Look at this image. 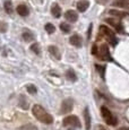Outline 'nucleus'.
<instances>
[{
	"label": "nucleus",
	"instance_id": "f257e3e1",
	"mask_svg": "<svg viewBox=\"0 0 129 130\" xmlns=\"http://www.w3.org/2000/svg\"><path fill=\"white\" fill-rule=\"evenodd\" d=\"M32 113H33V116L35 117L39 121L43 122V123H45V124L53 123V118H52V116L46 112V110L44 109V107H42L41 105H39V104H35V105L33 106Z\"/></svg>",
	"mask_w": 129,
	"mask_h": 130
},
{
	"label": "nucleus",
	"instance_id": "f03ea898",
	"mask_svg": "<svg viewBox=\"0 0 129 130\" xmlns=\"http://www.w3.org/2000/svg\"><path fill=\"white\" fill-rule=\"evenodd\" d=\"M101 114H102L104 121H105L108 124H110V126H116L117 122H118L117 118L113 116L112 112H111L106 106H102V107H101Z\"/></svg>",
	"mask_w": 129,
	"mask_h": 130
},
{
	"label": "nucleus",
	"instance_id": "7ed1b4c3",
	"mask_svg": "<svg viewBox=\"0 0 129 130\" xmlns=\"http://www.w3.org/2000/svg\"><path fill=\"white\" fill-rule=\"evenodd\" d=\"M100 32L103 34V35H105V36H108V37H109V40H110L111 44H112L113 46H116V45H117V43H118V40L116 39V34H115V32H112L110 28H109V27L104 26V25L100 26Z\"/></svg>",
	"mask_w": 129,
	"mask_h": 130
},
{
	"label": "nucleus",
	"instance_id": "20e7f679",
	"mask_svg": "<svg viewBox=\"0 0 129 130\" xmlns=\"http://www.w3.org/2000/svg\"><path fill=\"white\" fill-rule=\"evenodd\" d=\"M63 126H71V127H77L79 128L80 127V122H79V119L76 116H68L63 119Z\"/></svg>",
	"mask_w": 129,
	"mask_h": 130
},
{
	"label": "nucleus",
	"instance_id": "39448f33",
	"mask_svg": "<svg viewBox=\"0 0 129 130\" xmlns=\"http://www.w3.org/2000/svg\"><path fill=\"white\" fill-rule=\"evenodd\" d=\"M73 107H74V101L71 99H67V100H64L62 103H61L60 112L62 114H67V113H69V112H71Z\"/></svg>",
	"mask_w": 129,
	"mask_h": 130
},
{
	"label": "nucleus",
	"instance_id": "423d86ee",
	"mask_svg": "<svg viewBox=\"0 0 129 130\" xmlns=\"http://www.w3.org/2000/svg\"><path fill=\"white\" fill-rule=\"evenodd\" d=\"M99 57L102 60H108L111 61V56H110V51H109V47L106 44H102L100 47V51H99Z\"/></svg>",
	"mask_w": 129,
	"mask_h": 130
},
{
	"label": "nucleus",
	"instance_id": "0eeeda50",
	"mask_svg": "<svg viewBox=\"0 0 129 130\" xmlns=\"http://www.w3.org/2000/svg\"><path fill=\"white\" fill-rule=\"evenodd\" d=\"M64 18H66L67 21L71 22V23H75L78 19V15L75 10H67L66 14H64Z\"/></svg>",
	"mask_w": 129,
	"mask_h": 130
},
{
	"label": "nucleus",
	"instance_id": "6e6552de",
	"mask_svg": "<svg viewBox=\"0 0 129 130\" xmlns=\"http://www.w3.org/2000/svg\"><path fill=\"white\" fill-rule=\"evenodd\" d=\"M16 11L18 12V15H21L22 17H26V16H28V14H29V9L26 5H18L16 8Z\"/></svg>",
	"mask_w": 129,
	"mask_h": 130
},
{
	"label": "nucleus",
	"instance_id": "1a4fd4ad",
	"mask_svg": "<svg viewBox=\"0 0 129 130\" xmlns=\"http://www.w3.org/2000/svg\"><path fill=\"white\" fill-rule=\"evenodd\" d=\"M105 22L108 24H110V25H112L113 27H116V29L118 32H120V33H122L123 32V28H122V25H121L119 22H117L115 18H106L105 19Z\"/></svg>",
	"mask_w": 129,
	"mask_h": 130
},
{
	"label": "nucleus",
	"instance_id": "9d476101",
	"mask_svg": "<svg viewBox=\"0 0 129 130\" xmlns=\"http://www.w3.org/2000/svg\"><path fill=\"white\" fill-rule=\"evenodd\" d=\"M69 42H70L71 45H74L76 47H80L82 46V37L79 35H77V34H74L73 36H70Z\"/></svg>",
	"mask_w": 129,
	"mask_h": 130
},
{
	"label": "nucleus",
	"instance_id": "9b49d317",
	"mask_svg": "<svg viewBox=\"0 0 129 130\" xmlns=\"http://www.w3.org/2000/svg\"><path fill=\"white\" fill-rule=\"evenodd\" d=\"M84 120H85V128H86V130H90L91 129V116H90L88 107H85V110H84Z\"/></svg>",
	"mask_w": 129,
	"mask_h": 130
},
{
	"label": "nucleus",
	"instance_id": "f8f14e48",
	"mask_svg": "<svg viewBox=\"0 0 129 130\" xmlns=\"http://www.w3.org/2000/svg\"><path fill=\"white\" fill-rule=\"evenodd\" d=\"M48 50H49V52L52 54V56L54 57L57 60H60L61 59V54H60V51H59V49L57 46H54V45H50L48 47Z\"/></svg>",
	"mask_w": 129,
	"mask_h": 130
},
{
	"label": "nucleus",
	"instance_id": "ddd939ff",
	"mask_svg": "<svg viewBox=\"0 0 129 130\" xmlns=\"http://www.w3.org/2000/svg\"><path fill=\"white\" fill-rule=\"evenodd\" d=\"M88 7H90V2H88L87 0H80L77 4V9H78V11H80V12L86 11V9H87Z\"/></svg>",
	"mask_w": 129,
	"mask_h": 130
},
{
	"label": "nucleus",
	"instance_id": "4468645a",
	"mask_svg": "<svg viewBox=\"0 0 129 130\" xmlns=\"http://www.w3.org/2000/svg\"><path fill=\"white\" fill-rule=\"evenodd\" d=\"M51 14L53 15V17L56 18H59L61 16V8L58 4H53L51 7Z\"/></svg>",
	"mask_w": 129,
	"mask_h": 130
},
{
	"label": "nucleus",
	"instance_id": "2eb2a0df",
	"mask_svg": "<svg viewBox=\"0 0 129 130\" xmlns=\"http://www.w3.org/2000/svg\"><path fill=\"white\" fill-rule=\"evenodd\" d=\"M22 36H23V40L25 42H31V41H33V40L35 39L34 34L32 33L31 31H28V29H25V31L23 32V34H22Z\"/></svg>",
	"mask_w": 129,
	"mask_h": 130
},
{
	"label": "nucleus",
	"instance_id": "dca6fc26",
	"mask_svg": "<svg viewBox=\"0 0 129 130\" xmlns=\"http://www.w3.org/2000/svg\"><path fill=\"white\" fill-rule=\"evenodd\" d=\"M113 6L121 7V8H128L129 1L128 0H115V1H113Z\"/></svg>",
	"mask_w": 129,
	"mask_h": 130
},
{
	"label": "nucleus",
	"instance_id": "f3484780",
	"mask_svg": "<svg viewBox=\"0 0 129 130\" xmlns=\"http://www.w3.org/2000/svg\"><path fill=\"white\" fill-rule=\"evenodd\" d=\"M109 14L110 15H113L116 17H120V18H123V17H127L128 16V12H123V11H119V10H115V9H111L109 10Z\"/></svg>",
	"mask_w": 129,
	"mask_h": 130
},
{
	"label": "nucleus",
	"instance_id": "a211bd4d",
	"mask_svg": "<svg viewBox=\"0 0 129 130\" xmlns=\"http://www.w3.org/2000/svg\"><path fill=\"white\" fill-rule=\"evenodd\" d=\"M66 77H67V79H69V80H71V82L77 80V76H76L75 71H74L73 69H68V70L66 71Z\"/></svg>",
	"mask_w": 129,
	"mask_h": 130
},
{
	"label": "nucleus",
	"instance_id": "6ab92c4d",
	"mask_svg": "<svg viewBox=\"0 0 129 130\" xmlns=\"http://www.w3.org/2000/svg\"><path fill=\"white\" fill-rule=\"evenodd\" d=\"M4 7H5V10L7 11V14H9V15L13 14V2H11V1L7 0V1L5 2Z\"/></svg>",
	"mask_w": 129,
	"mask_h": 130
},
{
	"label": "nucleus",
	"instance_id": "aec40b11",
	"mask_svg": "<svg viewBox=\"0 0 129 130\" xmlns=\"http://www.w3.org/2000/svg\"><path fill=\"white\" fill-rule=\"evenodd\" d=\"M44 29H45V31L48 32L49 34H53L54 31H56V27H54L53 24L48 23V24H45V26H44Z\"/></svg>",
	"mask_w": 129,
	"mask_h": 130
},
{
	"label": "nucleus",
	"instance_id": "412c9836",
	"mask_svg": "<svg viewBox=\"0 0 129 130\" xmlns=\"http://www.w3.org/2000/svg\"><path fill=\"white\" fill-rule=\"evenodd\" d=\"M31 51H33L35 54H40L41 53V47H40V44L39 43H33L31 45Z\"/></svg>",
	"mask_w": 129,
	"mask_h": 130
},
{
	"label": "nucleus",
	"instance_id": "4be33fe9",
	"mask_svg": "<svg viewBox=\"0 0 129 130\" xmlns=\"http://www.w3.org/2000/svg\"><path fill=\"white\" fill-rule=\"evenodd\" d=\"M19 106L23 107L24 110L28 109V104H27V101L25 100V96H24V95H22L21 100H19Z\"/></svg>",
	"mask_w": 129,
	"mask_h": 130
},
{
	"label": "nucleus",
	"instance_id": "5701e85b",
	"mask_svg": "<svg viewBox=\"0 0 129 130\" xmlns=\"http://www.w3.org/2000/svg\"><path fill=\"white\" fill-rule=\"evenodd\" d=\"M19 130H39L36 128L34 124H31V123H27V124H24V126H22Z\"/></svg>",
	"mask_w": 129,
	"mask_h": 130
},
{
	"label": "nucleus",
	"instance_id": "b1692460",
	"mask_svg": "<svg viewBox=\"0 0 129 130\" xmlns=\"http://www.w3.org/2000/svg\"><path fill=\"white\" fill-rule=\"evenodd\" d=\"M60 29L63 32V33H69V32H70V25L67 24V23H61Z\"/></svg>",
	"mask_w": 129,
	"mask_h": 130
},
{
	"label": "nucleus",
	"instance_id": "393cba45",
	"mask_svg": "<svg viewBox=\"0 0 129 130\" xmlns=\"http://www.w3.org/2000/svg\"><path fill=\"white\" fill-rule=\"evenodd\" d=\"M27 92H28L29 94H36V92H38V88H36L35 85L31 84V85H27Z\"/></svg>",
	"mask_w": 129,
	"mask_h": 130
},
{
	"label": "nucleus",
	"instance_id": "a878e982",
	"mask_svg": "<svg viewBox=\"0 0 129 130\" xmlns=\"http://www.w3.org/2000/svg\"><path fill=\"white\" fill-rule=\"evenodd\" d=\"M95 68H96V70H98L99 74H100L101 78L104 79V71H105V67H103V66H99V64H96Z\"/></svg>",
	"mask_w": 129,
	"mask_h": 130
},
{
	"label": "nucleus",
	"instance_id": "bb28decb",
	"mask_svg": "<svg viewBox=\"0 0 129 130\" xmlns=\"http://www.w3.org/2000/svg\"><path fill=\"white\" fill-rule=\"evenodd\" d=\"M8 29V24L5 22H0V33H6Z\"/></svg>",
	"mask_w": 129,
	"mask_h": 130
},
{
	"label": "nucleus",
	"instance_id": "cd10ccee",
	"mask_svg": "<svg viewBox=\"0 0 129 130\" xmlns=\"http://www.w3.org/2000/svg\"><path fill=\"white\" fill-rule=\"evenodd\" d=\"M92 53H93L94 56H96V54L99 53V51H98V46H96V44H94L93 47H92Z\"/></svg>",
	"mask_w": 129,
	"mask_h": 130
},
{
	"label": "nucleus",
	"instance_id": "c85d7f7f",
	"mask_svg": "<svg viewBox=\"0 0 129 130\" xmlns=\"http://www.w3.org/2000/svg\"><path fill=\"white\" fill-rule=\"evenodd\" d=\"M92 27H93V25H90V28H88V32H87V39L90 40L91 39V33H92Z\"/></svg>",
	"mask_w": 129,
	"mask_h": 130
},
{
	"label": "nucleus",
	"instance_id": "c756f323",
	"mask_svg": "<svg viewBox=\"0 0 129 130\" xmlns=\"http://www.w3.org/2000/svg\"><path fill=\"white\" fill-rule=\"evenodd\" d=\"M118 130H129L128 127H121V128H119Z\"/></svg>",
	"mask_w": 129,
	"mask_h": 130
},
{
	"label": "nucleus",
	"instance_id": "7c9ffc66",
	"mask_svg": "<svg viewBox=\"0 0 129 130\" xmlns=\"http://www.w3.org/2000/svg\"><path fill=\"white\" fill-rule=\"evenodd\" d=\"M98 1H99V2H100V4H102V5H104V4H105V2H106V0H98Z\"/></svg>",
	"mask_w": 129,
	"mask_h": 130
},
{
	"label": "nucleus",
	"instance_id": "2f4dec72",
	"mask_svg": "<svg viewBox=\"0 0 129 130\" xmlns=\"http://www.w3.org/2000/svg\"><path fill=\"white\" fill-rule=\"evenodd\" d=\"M96 130H105V129H104L102 126H99V127H98V129H96Z\"/></svg>",
	"mask_w": 129,
	"mask_h": 130
}]
</instances>
